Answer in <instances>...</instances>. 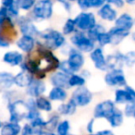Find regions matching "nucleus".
<instances>
[{"instance_id":"nucleus-2","label":"nucleus","mask_w":135,"mask_h":135,"mask_svg":"<svg viewBox=\"0 0 135 135\" xmlns=\"http://www.w3.org/2000/svg\"><path fill=\"white\" fill-rule=\"evenodd\" d=\"M30 17L35 22L48 21L54 15V3L53 0H38L31 10Z\"/></svg>"},{"instance_id":"nucleus-55","label":"nucleus","mask_w":135,"mask_h":135,"mask_svg":"<svg viewBox=\"0 0 135 135\" xmlns=\"http://www.w3.org/2000/svg\"><path fill=\"white\" fill-rule=\"evenodd\" d=\"M129 37H131V39L135 43V31H134V32H131V35H129Z\"/></svg>"},{"instance_id":"nucleus-4","label":"nucleus","mask_w":135,"mask_h":135,"mask_svg":"<svg viewBox=\"0 0 135 135\" xmlns=\"http://www.w3.org/2000/svg\"><path fill=\"white\" fill-rule=\"evenodd\" d=\"M6 107L8 113V121L22 123L25 120V115L27 112L26 105H25V98H17L6 104Z\"/></svg>"},{"instance_id":"nucleus-46","label":"nucleus","mask_w":135,"mask_h":135,"mask_svg":"<svg viewBox=\"0 0 135 135\" xmlns=\"http://www.w3.org/2000/svg\"><path fill=\"white\" fill-rule=\"evenodd\" d=\"M77 5L79 6V8H81V10H89L91 8V2L90 0H78L77 2Z\"/></svg>"},{"instance_id":"nucleus-7","label":"nucleus","mask_w":135,"mask_h":135,"mask_svg":"<svg viewBox=\"0 0 135 135\" xmlns=\"http://www.w3.org/2000/svg\"><path fill=\"white\" fill-rule=\"evenodd\" d=\"M70 98L76 104L78 108H85L93 103L94 95L93 91L85 85L79 88L72 89Z\"/></svg>"},{"instance_id":"nucleus-49","label":"nucleus","mask_w":135,"mask_h":135,"mask_svg":"<svg viewBox=\"0 0 135 135\" xmlns=\"http://www.w3.org/2000/svg\"><path fill=\"white\" fill-rule=\"evenodd\" d=\"M97 132L99 133L100 135H117L116 133H115V131H113V129H111V128L99 129V131H97Z\"/></svg>"},{"instance_id":"nucleus-28","label":"nucleus","mask_w":135,"mask_h":135,"mask_svg":"<svg viewBox=\"0 0 135 135\" xmlns=\"http://www.w3.org/2000/svg\"><path fill=\"white\" fill-rule=\"evenodd\" d=\"M87 80L80 72H75V73H72L69 76V86H70V89H75L81 86H85Z\"/></svg>"},{"instance_id":"nucleus-43","label":"nucleus","mask_w":135,"mask_h":135,"mask_svg":"<svg viewBox=\"0 0 135 135\" xmlns=\"http://www.w3.org/2000/svg\"><path fill=\"white\" fill-rule=\"evenodd\" d=\"M8 8V11L9 16L12 18V19L15 20V21L21 16V9L18 8L16 4L12 5V6H10L9 8Z\"/></svg>"},{"instance_id":"nucleus-62","label":"nucleus","mask_w":135,"mask_h":135,"mask_svg":"<svg viewBox=\"0 0 135 135\" xmlns=\"http://www.w3.org/2000/svg\"><path fill=\"white\" fill-rule=\"evenodd\" d=\"M19 135H21V134H19Z\"/></svg>"},{"instance_id":"nucleus-32","label":"nucleus","mask_w":135,"mask_h":135,"mask_svg":"<svg viewBox=\"0 0 135 135\" xmlns=\"http://www.w3.org/2000/svg\"><path fill=\"white\" fill-rule=\"evenodd\" d=\"M105 31H107V30L105 27V25L97 22L91 30H89L88 32H87V34H88V36L93 41L96 42V39H97V37L99 36V34H101L102 32H105Z\"/></svg>"},{"instance_id":"nucleus-61","label":"nucleus","mask_w":135,"mask_h":135,"mask_svg":"<svg viewBox=\"0 0 135 135\" xmlns=\"http://www.w3.org/2000/svg\"><path fill=\"white\" fill-rule=\"evenodd\" d=\"M134 128H135V122H134Z\"/></svg>"},{"instance_id":"nucleus-54","label":"nucleus","mask_w":135,"mask_h":135,"mask_svg":"<svg viewBox=\"0 0 135 135\" xmlns=\"http://www.w3.org/2000/svg\"><path fill=\"white\" fill-rule=\"evenodd\" d=\"M126 4L129 5V6H135V0H124Z\"/></svg>"},{"instance_id":"nucleus-50","label":"nucleus","mask_w":135,"mask_h":135,"mask_svg":"<svg viewBox=\"0 0 135 135\" xmlns=\"http://www.w3.org/2000/svg\"><path fill=\"white\" fill-rule=\"evenodd\" d=\"M126 90L129 92V95H131V99H132V101H135V88H133L132 86H131V85H126L125 86Z\"/></svg>"},{"instance_id":"nucleus-22","label":"nucleus","mask_w":135,"mask_h":135,"mask_svg":"<svg viewBox=\"0 0 135 135\" xmlns=\"http://www.w3.org/2000/svg\"><path fill=\"white\" fill-rule=\"evenodd\" d=\"M114 26L131 32L134 28V18L128 12H123L118 15L114 21Z\"/></svg>"},{"instance_id":"nucleus-1","label":"nucleus","mask_w":135,"mask_h":135,"mask_svg":"<svg viewBox=\"0 0 135 135\" xmlns=\"http://www.w3.org/2000/svg\"><path fill=\"white\" fill-rule=\"evenodd\" d=\"M37 41L54 52L61 50L68 44L67 36L64 35L62 32L53 28H46L41 31Z\"/></svg>"},{"instance_id":"nucleus-60","label":"nucleus","mask_w":135,"mask_h":135,"mask_svg":"<svg viewBox=\"0 0 135 135\" xmlns=\"http://www.w3.org/2000/svg\"><path fill=\"white\" fill-rule=\"evenodd\" d=\"M134 27H135V17H134Z\"/></svg>"},{"instance_id":"nucleus-3","label":"nucleus","mask_w":135,"mask_h":135,"mask_svg":"<svg viewBox=\"0 0 135 135\" xmlns=\"http://www.w3.org/2000/svg\"><path fill=\"white\" fill-rule=\"evenodd\" d=\"M69 42L70 45L85 55L89 54L96 46V43L89 37L87 32L81 31H76L73 34H71L69 38Z\"/></svg>"},{"instance_id":"nucleus-52","label":"nucleus","mask_w":135,"mask_h":135,"mask_svg":"<svg viewBox=\"0 0 135 135\" xmlns=\"http://www.w3.org/2000/svg\"><path fill=\"white\" fill-rule=\"evenodd\" d=\"M80 73H81V75H83V77H84L86 80L90 79L91 76H92V72H91L89 70H87V69H84V68H83V70H81V71H80Z\"/></svg>"},{"instance_id":"nucleus-51","label":"nucleus","mask_w":135,"mask_h":135,"mask_svg":"<svg viewBox=\"0 0 135 135\" xmlns=\"http://www.w3.org/2000/svg\"><path fill=\"white\" fill-rule=\"evenodd\" d=\"M47 131L44 128H34L32 135H46Z\"/></svg>"},{"instance_id":"nucleus-17","label":"nucleus","mask_w":135,"mask_h":135,"mask_svg":"<svg viewBox=\"0 0 135 135\" xmlns=\"http://www.w3.org/2000/svg\"><path fill=\"white\" fill-rule=\"evenodd\" d=\"M46 95L53 103H63L70 98L69 90L57 86H51L47 91Z\"/></svg>"},{"instance_id":"nucleus-12","label":"nucleus","mask_w":135,"mask_h":135,"mask_svg":"<svg viewBox=\"0 0 135 135\" xmlns=\"http://www.w3.org/2000/svg\"><path fill=\"white\" fill-rule=\"evenodd\" d=\"M47 91H48V85H47L45 80L33 78L30 84L24 89V95L27 97L37 98L45 94Z\"/></svg>"},{"instance_id":"nucleus-11","label":"nucleus","mask_w":135,"mask_h":135,"mask_svg":"<svg viewBox=\"0 0 135 135\" xmlns=\"http://www.w3.org/2000/svg\"><path fill=\"white\" fill-rule=\"evenodd\" d=\"M89 58L92 62L93 66L96 70L101 72H105L107 69V54L104 47L96 45L92 51L88 54Z\"/></svg>"},{"instance_id":"nucleus-47","label":"nucleus","mask_w":135,"mask_h":135,"mask_svg":"<svg viewBox=\"0 0 135 135\" xmlns=\"http://www.w3.org/2000/svg\"><path fill=\"white\" fill-rule=\"evenodd\" d=\"M57 2L63 7V8L67 12H70L71 10V2L70 0H57Z\"/></svg>"},{"instance_id":"nucleus-16","label":"nucleus","mask_w":135,"mask_h":135,"mask_svg":"<svg viewBox=\"0 0 135 135\" xmlns=\"http://www.w3.org/2000/svg\"><path fill=\"white\" fill-rule=\"evenodd\" d=\"M107 32H109L111 37V46L120 45L127 38L129 37L131 32L116 26H112L109 30H107Z\"/></svg>"},{"instance_id":"nucleus-10","label":"nucleus","mask_w":135,"mask_h":135,"mask_svg":"<svg viewBox=\"0 0 135 135\" xmlns=\"http://www.w3.org/2000/svg\"><path fill=\"white\" fill-rule=\"evenodd\" d=\"M16 24L19 29L21 35H30L38 38L41 31L35 24V21H32L30 16H20L16 20Z\"/></svg>"},{"instance_id":"nucleus-41","label":"nucleus","mask_w":135,"mask_h":135,"mask_svg":"<svg viewBox=\"0 0 135 135\" xmlns=\"http://www.w3.org/2000/svg\"><path fill=\"white\" fill-rule=\"evenodd\" d=\"M31 125L33 128H46V118H45L43 116H40L38 118H34L33 120L30 122Z\"/></svg>"},{"instance_id":"nucleus-20","label":"nucleus","mask_w":135,"mask_h":135,"mask_svg":"<svg viewBox=\"0 0 135 135\" xmlns=\"http://www.w3.org/2000/svg\"><path fill=\"white\" fill-rule=\"evenodd\" d=\"M107 69H124V53L119 50L107 55Z\"/></svg>"},{"instance_id":"nucleus-29","label":"nucleus","mask_w":135,"mask_h":135,"mask_svg":"<svg viewBox=\"0 0 135 135\" xmlns=\"http://www.w3.org/2000/svg\"><path fill=\"white\" fill-rule=\"evenodd\" d=\"M62 117L56 111H53L49 114L48 118H46V129L47 131H56V126L58 125L59 121L61 120Z\"/></svg>"},{"instance_id":"nucleus-15","label":"nucleus","mask_w":135,"mask_h":135,"mask_svg":"<svg viewBox=\"0 0 135 135\" xmlns=\"http://www.w3.org/2000/svg\"><path fill=\"white\" fill-rule=\"evenodd\" d=\"M69 76L70 75L57 70L48 75L49 83L51 84V86L62 87L67 90H70V86H69Z\"/></svg>"},{"instance_id":"nucleus-37","label":"nucleus","mask_w":135,"mask_h":135,"mask_svg":"<svg viewBox=\"0 0 135 135\" xmlns=\"http://www.w3.org/2000/svg\"><path fill=\"white\" fill-rule=\"evenodd\" d=\"M14 39L0 32V49H8L13 44Z\"/></svg>"},{"instance_id":"nucleus-45","label":"nucleus","mask_w":135,"mask_h":135,"mask_svg":"<svg viewBox=\"0 0 135 135\" xmlns=\"http://www.w3.org/2000/svg\"><path fill=\"white\" fill-rule=\"evenodd\" d=\"M105 3L113 6L115 8H122L126 4L124 0H105Z\"/></svg>"},{"instance_id":"nucleus-19","label":"nucleus","mask_w":135,"mask_h":135,"mask_svg":"<svg viewBox=\"0 0 135 135\" xmlns=\"http://www.w3.org/2000/svg\"><path fill=\"white\" fill-rule=\"evenodd\" d=\"M77 110L78 107L70 98H69L66 102L59 103L56 108V112L58 113L61 117H65V118L72 117L76 114Z\"/></svg>"},{"instance_id":"nucleus-48","label":"nucleus","mask_w":135,"mask_h":135,"mask_svg":"<svg viewBox=\"0 0 135 135\" xmlns=\"http://www.w3.org/2000/svg\"><path fill=\"white\" fill-rule=\"evenodd\" d=\"M91 8H99L105 3V0H90Z\"/></svg>"},{"instance_id":"nucleus-5","label":"nucleus","mask_w":135,"mask_h":135,"mask_svg":"<svg viewBox=\"0 0 135 135\" xmlns=\"http://www.w3.org/2000/svg\"><path fill=\"white\" fill-rule=\"evenodd\" d=\"M104 83L109 88H122L128 85L126 72L123 69H110L104 72Z\"/></svg>"},{"instance_id":"nucleus-56","label":"nucleus","mask_w":135,"mask_h":135,"mask_svg":"<svg viewBox=\"0 0 135 135\" xmlns=\"http://www.w3.org/2000/svg\"><path fill=\"white\" fill-rule=\"evenodd\" d=\"M46 135H56V133L55 131H47Z\"/></svg>"},{"instance_id":"nucleus-30","label":"nucleus","mask_w":135,"mask_h":135,"mask_svg":"<svg viewBox=\"0 0 135 135\" xmlns=\"http://www.w3.org/2000/svg\"><path fill=\"white\" fill-rule=\"evenodd\" d=\"M71 131V124L68 118H61L58 125L56 126L55 132L56 135H69Z\"/></svg>"},{"instance_id":"nucleus-44","label":"nucleus","mask_w":135,"mask_h":135,"mask_svg":"<svg viewBox=\"0 0 135 135\" xmlns=\"http://www.w3.org/2000/svg\"><path fill=\"white\" fill-rule=\"evenodd\" d=\"M95 123H96V119L94 118H92L91 119L88 120V122L86 123V126H85V131H86L87 133L95 132V131H94V129H95Z\"/></svg>"},{"instance_id":"nucleus-14","label":"nucleus","mask_w":135,"mask_h":135,"mask_svg":"<svg viewBox=\"0 0 135 135\" xmlns=\"http://www.w3.org/2000/svg\"><path fill=\"white\" fill-rule=\"evenodd\" d=\"M25 55L18 49L15 50H8L3 54L2 61L4 64L11 68H20V66L25 60Z\"/></svg>"},{"instance_id":"nucleus-59","label":"nucleus","mask_w":135,"mask_h":135,"mask_svg":"<svg viewBox=\"0 0 135 135\" xmlns=\"http://www.w3.org/2000/svg\"><path fill=\"white\" fill-rule=\"evenodd\" d=\"M132 118H134V120H135V113H134V115H133V117H132Z\"/></svg>"},{"instance_id":"nucleus-21","label":"nucleus","mask_w":135,"mask_h":135,"mask_svg":"<svg viewBox=\"0 0 135 135\" xmlns=\"http://www.w3.org/2000/svg\"><path fill=\"white\" fill-rule=\"evenodd\" d=\"M33 78L34 77L30 72L26 71V70H20V71L14 74V87L24 90L30 84V83L32 81Z\"/></svg>"},{"instance_id":"nucleus-39","label":"nucleus","mask_w":135,"mask_h":135,"mask_svg":"<svg viewBox=\"0 0 135 135\" xmlns=\"http://www.w3.org/2000/svg\"><path fill=\"white\" fill-rule=\"evenodd\" d=\"M10 19H12V18L8 14V8L3 6L0 7V27L4 26Z\"/></svg>"},{"instance_id":"nucleus-13","label":"nucleus","mask_w":135,"mask_h":135,"mask_svg":"<svg viewBox=\"0 0 135 135\" xmlns=\"http://www.w3.org/2000/svg\"><path fill=\"white\" fill-rule=\"evenodd\" d=\"M14 44L18 50L27 56L35 51L37 46V38L30 35H21L16 39Z\"/></svg>"},{"instance_id":"nucleus-57","label":"nucleus","mask_w":135,"mask_h":135,"mask_svg":"<svg viewBox=\"0 0 135 135\" xmlns=\"http://www.w3.org/2000/svg\"><path fill=\"white\" fill-rule=\"evenodd\" d=\"M86 135H100V134L96 131V132H93V133H86Z\"/></svg>"},{"instance_id":"nucleus-36","label":"nucleus","mask_w":135,"mask_h":135,"mask_svg":"<svg viewBox=\"0 0 135 135\" xmlns=\"http://www.w3.org/2000/svg\"><path fill=\"white\" fill-rule=\"evenodd\" d=\"M36 0H15V4L22 11H30L32 9Z\"/></svg>"},{"instance_id":"nucleus-25","label":"nucleus","mask_w":135,"mask_h":135,"mask_svg":"<svg viewBox=\"0 0 135 135\" xmlns=\"http://www.w3.org/2000/svg\"><path fill=\"white\" fill-rule=\"evenodd\" d=\"M113 101L118 107V105H124L129 102H131L132 99L125 87H122V88H116L114 90Z\"/></svg>"},{"instance_id":"nucleus-38","label":"nucleus","mask_w":135,"mask_h":135,"mask_svg":"<svg viewBox=\"0 0 135 135\" xmlns=\"http://www.w3.org/2000/svg\"><path fill=\"white\" fill-rule=\"evenodd\" d=\"M123 113L125 118H132L135 113V101H131L123 105Z\"/></svg>"},{"instance_id":"nucleus-27","label":"nucleus","mask_w":135,"mask_h":135,"mask_svg":"<svg viewBox=\"0 0 135 135\" xmlns=\"http://www.w3.org/2000/svg\"><path fill=\"white\" fill-rule=\"evenodd\" d=\"M21 131V123L6 121L0 129V135H19Z\"/></svg>"},{"instance_id":"nucleus-35","label":"nucleus","mask_w":135,"mask_h":135,"mask_svg":"<svg viewBox=\"0 0 135 135\" xmlns=\"http://www.w3.org/2000/svg\"><path fill=\"white\" fill-rule=\"evenodd\" d=\"M96 45H99L101 47H107L111 45V37H110V34L107 31L105 32H102L101 34H99V36L97 37L96 39Z\"/></svg>"},{"instance_id":"nucleus-18","label":"nucleus","mask_w":135,"mask_h":135,"mask_svg":"<svg viewBox=\"0 0 135 135\" xmlns=\"http://www.w3.org/2000/svg\"><path fill=\"white\" fill-rule=\"evenodd\" d=\"M97 16L104 21L107 22H114L118 18V13L117 8L113 6L105 3L101 8L97 9Z\"/></svg>"},{"instance_id":"nucleus-9","label":"nucleus","mask_w":135,"mask_h":135,"mask_svg":"<svg viewBox=\"0 0 135 135\" xmlns=\"http://www.w3.org/2000/svg\"><path fill=\"white\" fill-rule=\"evenodd\" d=\"M77 31L87 32L97 23V19L94 12L88 10H81L74 18Z\"/></svg>"},{"instance_id":"nucleus-40","label":"nucleus","mask_w":135,"mask_h":135,"mask_svg":"<svg viewBox=\"0 0 135 135\" xmlns=\"http://www.w3.org/2000/svg\"><path fill=\"white\" fill-rule=\"evenodd\" d=\"M42 116V113L38 110L37 108H33V109H30L26 112L25 115V120L24 121L27 122H31L32 120H33L34 118H38V117Z\"/></svg>"},{"instance_id":"nucleus-58","label":"nucleus","mask_w":135,"mask_h":135,"mask_svg":"<svg viewBox=\"0 0 135 135\" xmlns=\"http://www.w3.org/2000/svg\"><path fill=\"white\" fill-rule=\"evenodd\" d=\"M3 123H4V121H3V120L1 119V118H0V129H1V128H2V126H3Z\"/></svg>"},{"instance_id":"nucleus-34","label":"nucleus","mask_w":135,"mask_h":135,"mask_svg":"<svg viewBox=\"0 0 135 135\" xmlns=\"http://www.w3.org/2000/svg\"><path fill=\"white\" fill-rule=\"evenodd\" d=\"M2 94V99L3 101L5 102L6 104L9 103V102L13 101V100L17 99V98L21 97L19 94V91L18 90H13V88L10 89V90H7L4 91V92L1 93Z\"/></svg>"},{"instance_id":"nucleus-26","label":"nucleus","mask_w":135,"mask_h":135,"mask_svg":"<svg viewBox=\"0 0 135 135\" xmlns=\"http://www.w3.org/2000/svg\"><path fill=\"white\" fill-rule=\"evenodd\" d=\"M14 87V74L10 71H0V93Z\"/></svg>"},{"instance_id":"nucleus-42","label":"nucleus","mask_w":135,"mask_h":135,"mask_svg":"<svg viewBox=\"0 0 135 135\" xmlns=\"http://www.w3.org/2000/svg\"><path fill=\"white\" fill-rule=\"evenodd\" d=\"M34 128L31 125L30 122L24 121V123L21 124V135H32L33 134Z\"/></svg>"},{"instance_id":"nucleus-31","label":"nucleus","mask_w":135,"mask_h":135,"mask_svg":"<svg viewBox=\"0 0 135 135\" xmlns=\"http://www.w3.org/2000/svg\"><path fill=\"white\" fill-rule=\"evenodd\" d=\"M76 31H77V28H76L74 19H72V18H68L65 21V22H64L63 26H62L61 32H63V34L65 36H70L71 34H73Z\"/></svg>"},{"instance_id":"nucleus-33","label":"nucleus","mask_w":135,"mask_h":135,"mask_svg":"<svg viewBox=\"0 0 135 135\" xmlns=\"http://www.w3.org/2000/svg\"><path fill=\"white\" fill-rule=\"evenodd\" d=\"M135 67V50H128L124 53V68L132 69Z\"/></svg>"},{"instance_id":"nucleus-23","label":"nucleus","mask_w":135,"mask_h":135,"mask_svg":"<svg viewBox=\"0 0 135 135\" xmlns=\"http://www.w3.org/2000/svg\"><path fill=\"white\" fill-rule=\"evenodd\" d=\"M105 121L108 123L109 127L111 129H114L120 128L125 121V115L123 113V110L118 107H117V108L113 111V113L107 118Z\"/></svg>"},{"instance_id":"nucleus-8","label":"nucleus","mask_w":135,"mask_h":135,"mask_svg":"<svg viewBox=\"0 0 135 135\" xmlns=\"http://www.w3.org/2000/svg\"><path fill=\"white\" fill-rule=\"evenodd\" d=\"M118 105L115 104L113 99L105 98L97 102L93 108V118L96 120H107V118L113 113Z\"/></svg>"},{"instance_id":"nucleus-53","label":"nucleus","mask_w":135,"mask_h":135,"mask_svg":"<svg viewBox=\"0 0 135 135\" xmlns=\"http://www.w3.org/2000/svg\"><path fill=\"white\" fill-rule=\"evenodd\" d=\"M14 4H15V0H1V6L5 8H9Z\"/></svg>"},{"instance_id":"nucleus-24","label":"nucleus","mask_w":135,"mask_h":135,"mask_svg":"<svg viewBox=\"0 0 135 135\" xmlns=\"http://www.w3.org/2000/svg\"><path fill=\"white\" fill-rule=\"evenodd\" d=\"M35 105L36 108L41 113L50 114L51 112L54 111V103L45 94L35 98Z\"/></svg>"},{"instance_id":"nucleus-6","label":"nucleus","mask_w":135,"mask_h":135,"mask_svg":"<svg viewBox=\"0 0 135 135\" xmlns=\"http://www.w3.org/2000/svg\"><path fill=\"white\" fill-rule=\"evenodd\" d=\"M66 60L68 65L70 66V70L73 73L80 72L86 64V56L85 54L78 50L72 45H68V52L66 54Z\"/></svg>"}]
</instances>
